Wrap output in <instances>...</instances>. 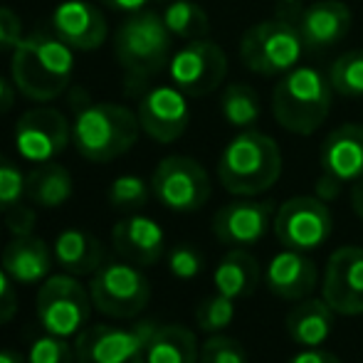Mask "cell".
<instances>
[{"label":"cell","instance_id":"34","mask_svg":"<svg viewBox=\"0 0 363 363\" xmlns=\"http://www.w3.org/2000/svg\"><path fill=\"white\" fill-rule=\"evenodd\" d=\"M25 198V173L15 161L0 156V213L13 211Z\"/></svg>","mask_w":363,"mask_h":363},{"label":"cell","instance_id":"30","mask_svg":"<svg viewBox=\"0 0 363 363\" xmlns=\"http://www.w3.org/2000/svg\"><path fill=\"white\" fill-rule=\"evenodd\" d=\"M329 82L336 94L363 96V50H349L336 57L329 69Z\"/></svg>","mask_w":363,"mask_h":363},{"label":"cell","instance_id":"22","mask_svg":"<svg viewBox=\"0 0 363 363\" xmlns=\"http://www.w3.org/2000/svg\"><path fill=\"white\" fill-rule=\"evenodd\" d=\"M0 259H3V269L18 284H40L52 272L55 252L43 238L25 235V238L10 240Z\"/></svg>","mask_w":363,"mask_h":363},{"label":"cell","instance_id":"5","mask_svg":"<svg viewBox=\"0 0 363 363\" xmlns=\"http://www.w3.org/2000/svg\"><path fill=\"white\" fill-rule=\"evenodd\" d=\"M334 94L329 74L311 65H296L272 89L274 121L289 134L311 136L329 119Z\"/></svg>","mask_w":363,"mask_h":363},{"label":"cell","instance_id":"4","mask_svg":"<svg viewBox=\"0 0 363 363\" xmlns=\"http://www.w3.org/2000/svg\"><path fill=\"white\" fill-rule=\"evenodd\" d=\"M282 176V151L272 136L242 129L228 141L218 158V181L228 193L255 198L269 191Z\"/></svg>","mask_w":363,"mask_h":363},{"label":"cell","instance_id":"31","mask_svg":"<svg viewBox=\"0 0 363 363\" xmlns=\"http://www.w3.org/2000/svg\"><path fill=\"white\" fill-rule=\"evenodd\" d=\"M153 196L151 183H146L141 176H119L111 181L106 198H109L111 208L124 213H136L148 203V198Z\"/></svg>","mask_w":363,"mask_h":363},{"label":"cell","instance_id":"43","mask_svg":"<svg viewBox=\"0 0 363 363\" xmlns=\"http://www.w3.org/2000/svg\"><path fill=\"white\" fill-rule=\"evenodd\" d=\"M15 82L13 79H5L3 74H0V114H5V111L13 109L15 104Z\"/></svg>","mask_w":363,"mask_h":363},{"label":"cell","instance_id":"24","mask_svg":"<svg viewBox=\"0 0 363 363\" xmlns=\"http://www.w3.org/2000/svg\"><path fill=\"white\" fill-rule=\"evenodd\" d=\"M334 314L336 311L326 304V299H301L294 309H289L287 314V334L301 349H316L329 339L331 329H334Z\"/></svg>","mask_w":363,"mask_h":363},{"label":"cell","instance_id":"20","mask_svg":"<svg viewBox=\"0 0 363 363\" xmlns=\"http://www.w3.org/2000/svg\"><path fill=\"white\" fill-rule=\"evenodd\" d=\"M319 282V269L306 257V252L287 250L277 252L269 259L264 269V284L277 299L284 301H301L314 294Z\"/></svg>","mask_w":363,"mask_h":363},{"label":"cell","instance_id":"1","mask_svg":"<svg viewBox=\"0 0 363 363\" xmlns=\"http://www.w3.org/2000/svg\"><path fill=\"white\" fill-rule=\"evenodd\" d=\"M72 144L82 158L109 163L124 156L139 141V116L124 104L91 101L82 89L72 91Z\"/></svg>","mask_w":363,"mask_h":363},{"label":"cell","instance_id":"6","mask_svg":"<svg viewBox=\"0 0 363 363\" xmlns=\"http://www.w3.org/2000/svg\"><path fill=\"white\" fill-rule=\"evenodd\" d=\"M304 52V40L296 23L284 15L259 20L240 40V60L255 74L277 77L294 69Z\"/></svg>","mask_w":363,"mask_h":363},{"label":"cell","instance_id":"12","mask_svg":"<svg viewBox=\"0 0 363 363\" xmlns=\"http://www.w3.org/2000/svg\"><path fill=\"white\" fill-rule=\"evenodd\" d=\"M228 55L208 38L188 40L168 62V77L186 96H206L223 84Z\"/></svg>","mask_w":363,"mask_h":363},{"label":"cell","instance_id":"9","mask_svg":"<svg viewBox=\"0 0 363 363\" xmlns=\"http://www.w3.org/2000/svg\"><path fill=\"white\" fill-rule=\"evenodd\" d=\"M156 321H139L134 326L94 324L77 334V363H146V349Z\"/></svg>","mask_w":363,"mask_h":363},{"label":"cell","instance_id":"32","mask_svg":"<svg viewBox=\"0 0 363 363\" xmlns=\"http://www.w3.org/2000/svg\"><path fill=\"white\" fill-rule=\"evenodd\" d=\"M235 319V299L216 291L213 296L203 299L196 309V326L203 334H223Z\"/></svg>","mask_w":363,"mask_h":363},{"label":"cell","instance_id":"15","mask_svg":"<svg viewBox=\"0 0 363 363\" xmlns=\"http://www.w3.org/2000/svg\"><path fill=\"white\" fill-rule=\"evenodd\" d=\"M136 116L148 139L158 144H173L186 134L191 124V106L176 84H161L151 86L141 96Z\"/></svg>","mask_w":363,"mask_h":363},{"label":"cell","instance_id":"11","mask_svg":"<svg viewBox=\"0 0 363 363\" xmlns=\"http://www.w3.org/2000/svg\"><path fill=\"white\" fill-rule=\"evenodd\" d=\"M334 220L331 211L316 196H294L274 211L272 233L282 247L296 252L319 250L329 240Z\"/></svg>","mask_w":363,"mask_h":363},{"label":"cell","instance_id":"27","mask_svg":"<svg viewBox=\"0 0 363 363\" xmlns=\"http://www.w3.org/2000/svg\"><path fill=\"white\" fill-rule=\"evenodd\" d=\"M146 363H201L196 331L183 324H158L148 341Z\"/></svg>","mask_w":363,"mask_h":363},{"label":"cell","instance_id":"28","mask_svg":"<svg viewBox=\"0 0 363 363\" xmlns=\"http://www.w3.org/2000/svg\"><path fill=\"white\" fill-rule=\"evenodd\" d=\"M220 114L235 129H252L262 116V101L250 84L230 82L220 96Z\"/></svg>","mask_w":363,"mask_h":363},{"label":"cell","instance_id":"44","mask_svg":"<svg viewBox=\"0 0 363 363\" xmlns=\"http://www.w3.org/2000/svg\"><path fill=\"white\" fill-rule=\"evenodd\" d=\"M351 208H354V213L363 220V178L354 183V188H351Z\"/></svg>","mask_w":363,"mask_h":363},{"label":"cell","instance_id":"7","mask_svg":"<svg viewBox=\"0 0 363 363\" xmlns=\"http://www.w3.org/2000/svg\"><path fill=\"white\" fill-rule=\"evenodd\" d=\"M91 294L89 287L79 282L74 274H50L38 289L35 314L45 334H55L69 339L77 336L91 316Z\"/></svg>","mask_w":363,"mask_h":363},{"label":"cell","instance_id":"38","mask_svg":"<svg viewBox=\"0 0 363 363\" xmlns=\"http://www.w3.org/2000/svg\"><path fill=\"white\" fill-rule=\"evenodd\" d=\"M35 225H38V213H35V208L25 206V203H20L13 211L5 213V228L10 230L13 238L35 235Z\"/></svg>","mask_w":363,"mask_h":363},{"label":"cell","instance_id":"17","mask_svg":"<svg viewBox=\"0 0 363 363\" xmlns=\"http://www.w3.org/2000/svg\"><path fill=\"white\" fill-rule=\"evenodd\" d=\"M52 33L72 50L91 52L106 43L109 25L96 5L86 0H65L52 13Z\"/></svg>","mask_w":363,"mask_h":363},{"label":"cell","instance_id":"33","mask_svg":"<svg viewBox=\"0 0 363 363\" xmlns=\"http://www.w3.org/2000/svg\"><path fill=\"white\" fill-rule=\"evenodd\" d=\"M28 363H77V351L62 336L45 334L30 344Z\"/></svg>","mask_w":363,"mask_h":363},{"label":"cell","instance_id":"35","mask_svg":"<svg viewBox=\"0 0 363 363\" xmlns=\"http://www.w3.org/2000/svg\"><path fill=\"white\" fill-rule=\"evenodd\" d=\"M201 363H247L242 344L225 334H211L201 346Z\"/></svg>","mask_w":363,"mask_h":363},{"label":"cell","instance_id":"29","mask_svg":"<svg viewBox=\"0 0 363 363\" xmlns=\"http://www.w3.org/2000/svg\"><path fill=\"white\" fill-rule=\"evenodd\" d=\"M163 23L173 38L181 40H201L211 33V18L193 0H171L163 10Z\"/></svg>","mask_w":363,"mask_h":363},{"label":"cell","instance_id":"26","mask_svg":"<svg viewBox=\"0 0 363 363\" xmlns=\"http://www.w3.org/2000/svg\"><path fill=\"white\" fill-rule=\"evenodd\" d=\"M72 173L55 161L38 163L25 176V198L38 208H60L72 198Z\"/></svg>","mask_w":363,"mask_h":363},{"label":"cell","instance_id":"19","mask_svg":"<svg viewBox=\"0 0 363 363\" xmlns=\"http://www.w3.org/2000/svg\"><path fill=\"white\" fill-rule=\"evenodd\" d=\"M111 245L121 259L136 267H151L166 252V235L153 218L134 213L111 228Z\"/></svg>","mask_w":363,"mask_h":363},{"label":"cell","instance_id":"25","mask_svg":"<svg viewBox=\"0 0 363 363\" xmlns=\"http://www.w3.org/2000/svg\"><path fill=\"white\" fill-rule=\"evenodd\" d=\"M216 291L230 296V299H247L255 294L259 284V264L245 247H233L218 262L213 274Z\"/></svg>","mask_w":363,"mask_h":363},{"label":"cell","instance_id":"41","mask_svg":"<svg viewBox=\"0 0 363 363\" xmlns=\"http://www.w3.org/2000/svg\"><path fill=\"white\" fill-rule=\"evenodd\" d=\"M287 363H341V359L331 354V351H324L316 346V349H301Z\"/></svg>","mask_w":363,"mask_h":363},{"label":"cell","instance_id":"16","mask_svg":"<svg viewBox=\"0 0 363 363\" xmlns=\"http://www.w3.org/2000/svg\"><path fill=\"white\" fill-rule=\"evenodd\" d=\"M274 220L272 201H233L213 218V235L228 247H252L267 235Z\"/></svg>","mask_w":363,"mask_h":363},{"label":"cell","instance_id":"45","mask_svg":"<svg viewBox=\"0 0 363 363\" xmlns=\"http://www.w3.org/2000/svg\"><path fill=\"white\" fill-rule=\"evenodd\" d=\"M0 363H28L18 351H10V349H0Z\"/></svg>","mask_w":363,"mask_h":363},{"label":"cell","instance_id":"13","mask_svg":"<svg viewBox=\"0 0 363 363\" xmlns=\"http://www.w3.org/2000/svg\"><path fill=\"white\" fill-rule=\"evenodd\" d=\"M72 141V124L52 106L28 109L15 124V148L30 163L55 161Z\"/></svg>","mask_w":363,"mask_h":363},{"label":"cell","instance_id":"42","mask_svg":"<svg viewBox=\"0 0 363 363\" xmlns=\"http://www.w3.org/2000/svg\"><path fill=\"white\" fill-rule=\"evenodd\" d=\"M104 8L109 10H116V13H141V10H146V5L151 3V0H99Z\"/></svg>","mask_w":363,"mask_h":363},{"label":"cell","instance_id":"18","mask_svg":"<svg viewBox=\"0 0 363 363\" xmlns=\"http://www.w3.org/2000/svg\"><path fill=\"white\" fill-rule=\"evenodd\" d=\"M351 23H354V15L344 0H316V3L301 5V13L296 18L304 50L309 52H324L339 45L349 35Z\"/></svg>","mask_w":363,"mask_h":363},{"label":"cell","instance_id":"10","mask_svg":"<svg viewBox=\"0 0 363 363\" xmlns=\"http://www.w3.org/2000/svg\"><path fill=\"white\" fill-rule=\"evenodd\" d=\"M153 198L173 213H196L211 201V176L191 156H166L151 176Z\"/></svg>","mask_w":363,"mask_h":363},{"label":"cell","instance_id":"36","mask_svg":"<svg viewBox=\"0 0 363 363\" xmlns=\"http://www.w3.org/2000/svg\"><path fill=\"white\" fill-rule=\"evenodd\" d=\"M206 267V257L201 255V250L193 245H176L168 252V269L173 277L178 279H193L203 272Z\"/></svg>","mask_w":363,"mask_h":363},{"label":"cell","instance_id":"3","mask_svg":"<svg viewBox=\"0 0 363 363\" xmlns=\"http://www.w3.org/2000/svg\"><path fill=\"white\" fill-rule=\"evenodd\" d=\"M74 74V50L57 35L33 33L13 50L10 79L30 101H52L69 86Z\"/></svg>","mask_w":363,"mask_h":363},{"label":"cell","instance_id":"40","mask_svg":"<svg viewBox=\"0 0 363 363\" xmlns=\"http://www.w3.org/2000/svg\"><path fill=\"white\" fill-rule=\"evenodd\" d=\"M341 191H344V183H341L339 178L321 171V176L316 178V183H314V196L321 198L324 203H331L341 196Z\"/></svg>","mask_w":363,"mask_h":363},{"label":"cell","instance_id":"14","mask_svg":"<svg viewBox=\"0 0 363 363\" xmlns=\"http://www.w3.org/2000/svg\"><path fill=\"white\" fill-rule=\"evenodd\" d=\"M321 296L341 316L363 314V247L344 245L331 252L321 279Z\"/></svg>","mask_w":363,"mask_h":363},{"label":"cell","instance_id":"2","mask_svg":"<svg viewBox=\"0 0 363 363\" xmlns=\"http://www.w3.org/2000/svg\"><path fill=\"white\" fill-rule=\"evenodd\" d=\"M173 35L163 23V15L153 10L131 13L114 33V55L124 69L126 94H139L171 62Z\"/></svg>","mask_w":363,"mask_h":363},{"label":"cell","instance_id":"8","mask_svg":"<svg viewBox=\"0 0 363 363\" xmlns=\"http://www.w3.org/2000/svg\"><path fill=\"white\" fill-rule=\"evenodd\" d=\"M91 304L109 319H134L151 299V284L136 264L104 262L89 282Z\"/></svg>","mask_w":363,"mask_h":363},{"label":"cell","instance_id":"39","mask_svg":"<svg viewBox=\"0 0 363 363\" xmlns=\"http://www.w3.org/2000/svg\"><path fill=\"white\" fill-rule=\"evenodd\" d=\"M18 314V291H15V279L0 267V326L8 324Z\"/></svg>","mask_w":363,"mask_h":363},{"label":"cell","instance_id":"37","mask_svg":"<svg viewBox=\"0 0 363 363\" xmlns=\"http://www.w3.org/2000/svg\"><path fill=\"white\" fill-rule=\"evenodd\" d=\"M23 23H20V15L10 8L0 5V52H8L15 50L23 40Z\"/></svg>","mask_w":363,"mask_h":363},{"label":"cell","instance_id":"23","mask_svg":"<svg viewBox=\"0 0 363 363\" xmlns=\"http://www.w3.org/2000/svg\"><path fill=\"white\" fill-rule=\"evenodd\" d=\"M52 252L57 267L74 277L94 274L104 264V245L99 242V238L82 228L62 230L55 240Z\"/></svg>","mask_w":363,"mask_h":363},{"label":"cell","instance_id":"21","mask_svg":"<svg viewBox=\"0 0 363 363\" xmlns=\"http://www.w3.org/2000/svg\"><path fill=\"white\" fill-rule=\"evenodd\" d=\"M321 171L341 183H356L363 178V126L341 124L321 141Z\"/></svg>","mask_w":363,"mask_h":363}]
</instances>
